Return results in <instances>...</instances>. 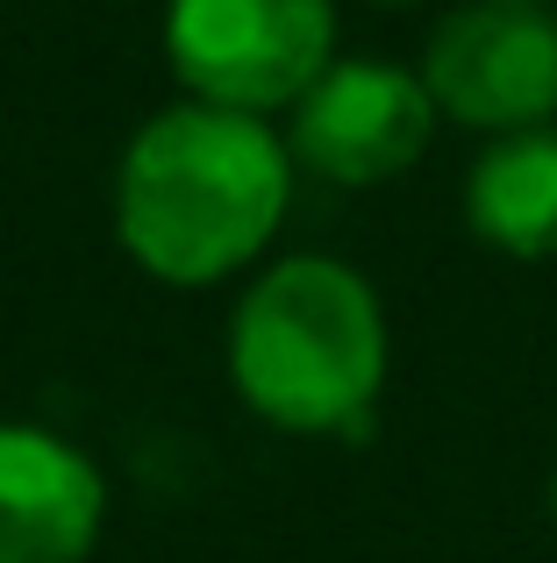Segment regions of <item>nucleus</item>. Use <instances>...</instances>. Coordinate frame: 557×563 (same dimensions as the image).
Returning a JSON list of instances; mask_svg holds the SVG:
<instances>
[{
	"instance_id": "nucleus-1",
	"label": "nucleus",
	"mask_w": 557,
	"mask_h": 563,
	"mask_svg": "<svg viewBox=\"0 0 557 563\" xmlns=\"http://www.w3.org/2000/svg\"><path fill=\"white\" fill-rule=\"evenodd\" d=\"M293 207V151L272 122L200 100L157 108L114 165V235L157 286H222L272 250Z\"/></svg>"
},
{
	"instance_id": "nucleus-2",
	"label": "nucleus",
	"mask_w": 557,
	"mask_h": 563,
	"mask_svg": "<svg viewBox=\"0 0 557 563\" xmlns=\"http://www.w3.org/2000/svg\"><path fill=\"white\" fill-rule=\"evenodd\" d=\"M393 335L372 278L343 257H278L237 292L229 385L286 435H350L386 393Z\"/></svg>"
},
{
	"instance_id": "nucleus-3",
	"label": "nucleus",
	"mask_w": 557,
	"mask_h": 563,
	"mask_svg": "<svg viewBox=\"0 0 557 563\" xmlns=\"http://www.w3.org/2000/svg\"><path fill=\"white\" fill-rule=\"evenodd\" d=\"M165 57L186 100L272 122L336 65V0H165Z\"/></svg>"
},
{
	"instance_id": "nucleus-4",
	"label": "nucleus",
	"mask_w": 557,
	"mask_h": 563,
	"mask_svg": "<svg viewBox=\"0 0 557 563\" xmlns=\"http://www.w3.org/2000/svg\"><path fill=\"white\" fill-rule=\"evenodd\" d=\"M436 114L479 136L557 122V8L550 0H465L422 43Z\"/></svg>"
},
{
	"instance_id": "nucleus-5",
	"label": "nucleus",
	"mask_w": 557,
	"mask_h": 563,
	"mask_svg": "<svg viewBox=\"0 0 557 563\" xmlns=\"http://www.w3.org/2000/svg\"><path fill=\"white\" fill-rule=\"evenodd\" d=\"M436 114L429 86L415 65H393V57H336L286 114V151L293 172H315L321 186H386L429 157Z\"/></svg>"
},
{
	"instance_id": "nucleus-6",
	"label": "nucleus",
	"mask_w": 557,
	"mask_h": 563,
	"mask_svg": "<svg viewBox=\"0 0 557 563\" xmlns=\"http://www.w3.org/2000/svg\"><path fill=\"white\" fill-rule=\"evenodd\" d=\"M108 528V478L79 442L0 421V563H86Z\"/></svg>"
},
{
	"instance_id": "nucleus-7",
	"label": "nucleus",
	"mask_w": 557,
	"mask_h": 563,
	"mask_svg": "<svg viewBox=\"0 0 557 563\" xmlns=\"http://www.w3.org/2000/svg\"><path fill=\"white\" fill-rule=\"evenodd\" d=\"M465 221L487 250L522 264L557 257V122L493 136L465 172Z\"/></svg>"
},
{
	"instance_id": "nucleus-8",
	"label": "nucleus",
	"mask_w": 557,
	"mask_h": 563,
	"mask_svg": "<svg viewBox=\"0 0 557 563\" xmlns=\"http://www.w3.org/2000/svg\"><path fill=\"white\" fill-rule=\"evenodd\" d=\"M544 514H550V536H557V471H550V493H544Z\"/></svg>"
},
{
	"instance_id": "nucleus-9",
	"label": "nucleus",
	"mask_w": 557,
	"mask_h": 563,
	"mask_svg": "<svg viewBox=\"0 0 557 563\" xmlns=\"http://www.w3.org/2000/svg\"><path fill=\"white\" fill-rule=\"evenodd\" d=\"M379 8H415V0H379Z\"/></svg>"
}]
</instances>
